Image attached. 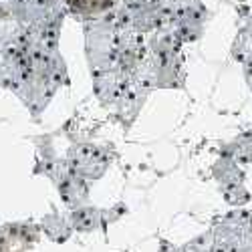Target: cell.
Here are the masks:
<instances>
[{"label":"cell","mask_w":252,"mask_h":252,"mask_svg":"<svg viewBox=\"0 0 252 252\" xmlns=\"http://www.w3.org/2000/svg\"><path fill=\"white\" fill-rule=\"evenodd\" d=\"M214 176L218 178L222 188L244 184V174L238 167V161H234L232 158H228V156H222L218 159V163L214 165Z\"/></svg>","instance_id":"6da1fadb"},{"label":"cell","mask_w":252,"mask_h":252,"mask_svg":"<svg viewBox=\"0 0 252 252\" xmlns=\"http://www.w3.org/2000/svg\"><path fill=\"white\" fill-rule=\"evenodd\" d=\"M224 156L232 158L238 163H250L252 161V131L238 135L228 145V154H224Z\"/></svg>","instance_id":"7a4b0ae2"}]
</instances>
